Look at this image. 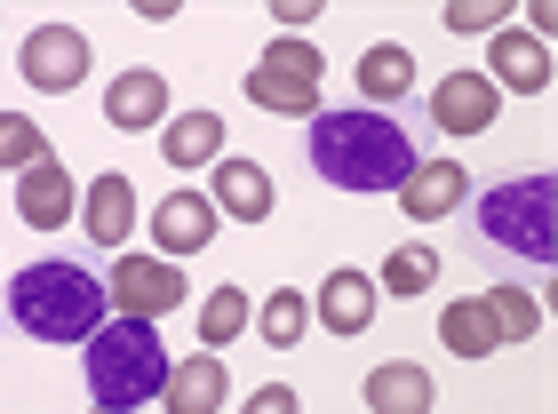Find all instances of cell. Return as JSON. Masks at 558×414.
Segmentation results:
<instances>
[{
    "label": "cell",
    "mask_w": 558,
    "mask_h": 414,
    "mask_svg": "<svg viewBox=\"0 0 558 414\" xmlns=\"http://www.w3.org/2000/svg\"><path fill=\"white\" fill-rule=\"evenodd\" d=\"M312 168L319 184L336 192H399L415 175V136L391 112H367V104H336V112L312 120Z\"/></svg>",
    "instance_id": "6da1fadb"
},
{
    "label": "cell",
    "mask_w": 558,
    "mask_h": 414,
    "mask_svg": "<svg viewBox=\"0 0 558 414\" xmlns=\"http://www.w3.org/2000/svg\"><path fill=\"white\" fill-rule=\"evenodd\" d=\"M9 319L33 334V343H88V334L112 319V295H105L96 271L64 264V255H40V264H24L9 279Z\"/></svg>",
    "instance_id": "7a4b0ae2"
},
{
    "label": "cell",
    "mask_w": 558,
    "mask_h": 414,
    "mask_svg": "<svg viewBox=\"0 0 558 414\" xmlns=\"http://www.w3.org/2000/svg\"><path fill=\"white\" fill-rule=\"evenodd\" d=\"M81 351H88L81 358V367H88V399L105 414H136L144 399H160L168 391V367H175L168 343L151 334V319H105Z\"/></svg>",
    "instance_id": "3957f363"
},
{
    "label": "cell",
    "mask_w": 558,
    "mask_h": 414,
    "mask_svg": "<svg viewBox=\"0 0 558 414\" xmlns=\"http://www.w3.org/2000/svg\"><path fill=\"white\" fill-rule=\"evenodd\" d=\"M478 240L511 247V255H526V264H550L558 255V175L526 168V175H511V184L478 192Z\"/></svg>",
    "instance_id": "277c9868"
},
{
    "label": "cell",
    "mask_w": 558,
    "mask_h": 414,
    "mask_svg": "<svg viewBox=\"0 0 558 414\" xmlns=\"http://www.w3.org/2000/svg\"><path fill=\"white\" fill-rule=\"evenodd\" d=\"M105 295H112V310L120 319H168L175 303H192V288H184V271L175 264H160V255H112V279H105Z\"/></svg>",
    "instance_id": "5b68a950"
},
{
    "label": "cell",
    "mask_w": 558,
    "mask_h": 414,
    "mask_svg": "<svg viewBox=\"0 0 558 414\" xmlns=\"http://www.w3.org/2000/svg\"><path fill=\"white\" fill-rule=\"evenodd\" d=\"M16 64H24V81H33L40 96H72L88 81V64H96V40L81 33V24H40Z\"/></svg>",
    "instance_id": "8992f818"
},
{
    "label": "cell",
    "mask_w": 558,
    "mask_h": 414,
    "mask_svg": "<svg viewBox=\"0 0 558 414\" xmlns=\"http://www.w3.org/2000/svg\"><path fill=\"white\" fill-rule=\"evenodd\" d=\"M216 240V199L208 192H168L151 207V247H160V264H184Z\"/></svg>",
    "instance_id": "52a82bcc"
},
{
    "label": "cell",
    "mask_w": 558,
    "mask_h": 414,
    "mask_svg": "<svg viewBox=\"0 0 558 414\" xmlns=\"http://www.w3.org/2000/svg\"><path fill=\"white\" fill-rule=\"evenodd\" d=\"M16 216L33 223V231H64L72 216H81V184H72V168L48 151L40 168H24L16 175Z\"/></svg>",
    "instance_id": "ba28073f"
},
{
    "label": "cell",
    "mask_w": 558,
    "mask_h": 414,
    "mask_svg": "<svg viewBox=\"0 0 558 414\" xmlns=\"http://www.w3.org/2000/svg\"><path fill=\"white\" fill-rule=\"evenodd\" d=\"M502 112V96L487 88V72H447L439 88H430V120H439V136H487Z\"/></svg>",
    "instance_id": "9c48e42d"
},
{
    "label": "cell",
    "mask_w": 558,
    "mask_h": 414,
    "mask_svg": "<svg viewBox=\"0 0 558 414\" xmlns=\"http://www.w3.org/2000/svg\"><path fill=\"white\" fill-rule=\"evenodd\" d=\"M487 88L502 96H543L550 88V48L543 40H526L519 24H502V33H487Z\"/></svg>",
    "instance_id": "30bf717a"
},
{
    "label": "cell",
    "mask_w": 558,
    "mask_h": 414,
    "mask_svg": "<svg viewBox=\"0 0 558 414\" xmlns=\"http://www.w3.org/2000/svg\"><path fill=\"white\" fill-rule=\"evenodd\" d=\"M81 223H88V240L96 247H112V255H129V231H136V184L129 175H96V184L81 192Z\"/></svg>",
    "instance_id": "8fae6325"
},
{
    "label": "cell",
    "mask_w": 558,
    "mask_h": 414,
    "mask_svg": "<svg viewBox=\"0 0 558 414\" xmlns=\"http://www.w3.org/2000/svg\"><path fill=\"white\" fill-rule=\"evenodd\" d=\"M105 120L129 127V136H144V127H168V72H151V64L120 72V81L105 88Z\"/></svg>",
    "instance_id": "7c38bea8"
},
{
    "label": "cell",
    "mask_w": 558,
    "mask_h": 414,
    "mask_svg": "<svg viewBox=\"0 0 558 414\" xmlns=\"http://www.w3.org/2000/svg\"><path fill=\"white\" fill-rule=\"evenodd\" d=\"M463 199H471V175L454 168V160H415V175L399 184V207H408V223H447Z\"/></svg>",
    "instance_id": "4fadbf2b"
},
{
    "label": "cell",
    "mask_w": 558,
    "mask_h": 414,
    "mask_svg": "<svg viewBox=\"0 0 558 414\" xmlns=\"http://www.w3.org/2000/svg\"><path fill=\"white\" fill-rule=\"evenodd\" d=\"M375 279L367 271H327L319 279V295H312V319L327 327V334H367V319H375Z\"/></svg>",
    "instance_id": "5bb4252c"
},
{
    "label": "cell",
    "mask_w": 558,
    "mask_h": 414,
    "mask_svg": "<svg viewBox=\"0 0 558 414\" xmlns=\"http://www.w3.org/2000/svg\"><path fill=\"white\" fill-rule=\"evenodd\" d=\"M223 391H232L223 358H216V351H199V358H175V367H168L160 406H168V414H216V406H223Z\"/></svg>",
    "instance_id": "9a60e30c"
},
{
    "label": "cell",
    "mask_w": 558,
    "mask_h": 414,
    "mask_svg": "<svg viewBox=\"0 0 558 414\" xmlns=\"http://www.w3.org/2000/svg\"><path fill=\"white\" fill-rule=\"evenodd\" d=\"M360 399H367V414H430V375L415 358H384V367H367Z\"/></svg>",
    "instance_id": "2e32d148"
},
{
    "label": "cell",
    "mask_w": 558,
    "mask_h": 414,
    "mask_svg": "<svg viewBox=\"0 0 558 414\" xmlns=\"http://www.w3.org/2000/svg\"><path fill=\"white\" fill-rule=\"evenodd\" d=\"M216 216H240V223H264L271 216V175H264V160H216Z\"/></svg>",
    "instance_id": "e0dca14e"
},
{
    "label": "cell",
    "mask_w": 558,
    "mask_h": 414,
    "mask_svg": "<svg viewBox=\"0 0 558 414\" xmlns=\"http://www.w3.org/2000/svg\"><path fill=\"white\" fill-rule=\"evenodd\" d=\"M408 88H415V57L399 40H375L360 57V104H367V112H391Z\"/></svg>",
    "instance_id": "ac0fdd59"
},
{
    "label": "cell",
    "mask_w": 558,
    "mask_h": 414,
    "mask_svg": "<svg viewBox=\"0 0 558 414\" xmlns=\"http://www.w3.org/2000/svg\"><path fill=\"white\" fill-rule=\"evenodd\" d=\"M439 343H447V358H495L502 334H495V319H487V303H478V295H454L439 310Z\"/></svg>",
    "instance_id": "d6986e66"
},
{
    "label": "cell",
    "mask_w": 558,
    "mask_h": 414,
    "mask_svg": "<svg viewBox=\"0 0 558 414\" xmlns=\"http://www.w3.org/2000/svg\"><path fill=\"white\" fill-rule=\"evenodd\" d=\"M160 151L168 168H216L223 160V112H184L160 127Z\"/></svg>",
    "instance_id": "ffe728a7"
},
{
    "label": "cell",
    "mask_w": 558,
    "mask_h": 414,
    "mask_svg": "<svg viewBox=\"0 0 558 414\" xmlns=\"http://www.w3.org/2000/svg\"><path fill=\"white\" fill-rule=\"evenodd\" d=\"M256 334H264L271 351H295L303 334H312V295H303V288L264 295V303H256Z\"/></svg>",
    "instance_id": "44dd1931"
},
{
    "label": "cell",
    "mask_w": 558,
    "mask_h": 414,
    "mask_svg": "<svg viewBox=\"0 0 558 414\" xmlns=\"http://www.w3.org/2000/svg\"><path fill=\"white\" fill-rule=\"evenodd\" d=\"M247 327H256V303H247V288H216L208 303H199V343H208V351L240 343Z\"/></svg>",
    "instance_id": "7402d4cb"
},
{
    "label": "cell",
    "mask_w": 558,
    "mask_h": 414,
    "mask_svg": "<svg viewBox=\"0 0 558 414\" xmlns=\"http://www.w3.org/2000/svg\"><path fill=\"white\" fill-rule=\"evenodd\" d=\"M247 104H264V112H279V120H319V88L279 81V72H264V64H247Z\"/></svg>",
    "instance_id": "603a6c76"
},
{
    "label": "cell",
    "mask_w": 558,
    "mask_h": 414,
    "mask_svg": "<svg viewBox=\"0 0 558 414\" xmlns=\"http://www.w3.org/2000/svg\"><path fill=\"white\" fill-rule=\"evenodd\" d=\"M264 72H279V81H303V88H319L327 81V57H319V40H303V33H279V40H264V57H256Z\"/></svg>",
    "instance_id": "cb8c5ba5"
},
{
    "label": "cell",
    "mask_w": 558,
    "mask_h": 414,
    "mask_svg": "<svg viewBox=\"0 0 558 414\" xmlns=\"http://www.w3.org/2000/svg\"><path fill=\"white\" fill-rule=\"evenodd\" d=\"M430 288H439V255H430L423 240H408L384 264V279H375V295H430Z\"/></svg>",
    "instance_id": "d4e9b609"
},
{
    "label": "cell",
    "mask_w": 558,
    "mask_h": 414,
    "mask_svg": "<svg viewBox=\"0 0 558 414\" xmlns=\"http://www.w3.org/2000/svg\"><path fill=\"white\" fill-rule=\"evenodd\" d=\"M478 303H487V319H495L502 343H526V334H543V303L526 295V288H487Z\"/></svg>",
    "instance_id": "484cf974"
},
{
    "label": "cell",
    "mask_w": 558,
    "mask_h": 414,
    "mask_svg": "<svg viewBox=\"0 0 558 414\" xmlns=\"http://www.w3.org/2000/svg\"><path fill=\"white\" fill-rule=\"evenodd\" d=\"M40 160H48V136L24 112H0V168L24 175V168H40Z\"/></svg>",
    "instance_id": "4316f807"
},
{
    "label": "cell",
    "mask_w": 558,
    "mask_h": 414,
    "mask_svg": "<svg viewBox=\"0 0 558 414\" xmlns=\"http://www.w3.org/2000/svg\"><path fill=\"white\" fill-rule=\"evenodd\" d=\"M511 9H487V0H447V33H502Z\"/></svg>",
    "instance_id": "83f0119b"
},
{
    "label": "cell",
    "mask_w": 558,
    "mask_h": 414,
    "mask_svg": "<svg viewBox=\"0 0 558 414\" xmlns=\"http://www.w3.org/2000/svg\"><path fill=\"white\" fill-rule=\"evenodd\" d=\"M240 414H303V399H295V382H264V391H247Z\"/></svg>",
    "instance_id": "f1b7e54d"
},
{
    "label": "cell",
    "mask_w": 558,
    "mask_h": 414,
    "mask_svg": "<svg viewBox=\"0 0 558 414\" xmlns=\"http://www.w3.org/2000/svg\"><path fill=\"white\" fill-rule=\"evenodd\" d=\"M319 9H312V0H279V33H303V24H312Z\"/></svg>",
    "instance_id": "f546056e"
},
{
    "label": "cell",
    "mask_w": 558,
    "mask_h": 414,
    "mask_svg": "<svg viewBox=\"0 0 558 414\" xmlns=\"http://www.w3.org/2000/svg\"><path fill=\"white\" fill-rule=\"evenodd\" d=\"M88 414H105V406H88Z\"/></svg>",
    "instance_id": "4dcf8cb0"
}]
</instances>
